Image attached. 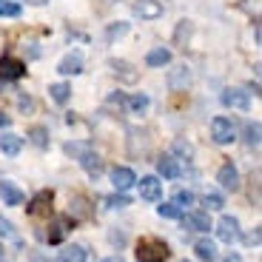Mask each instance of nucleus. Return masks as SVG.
I'll use <instances>...</instances> for the list:
<instances>
[{
  "label": "nucleus",
  "instance_id": "58836bf2",
  "mask_svg": "<svg viewBox=\"0 0 262 262\" xmlns=\"http://www.w3.org/2000/svg\"><path fill=\"white\" fill-rule=\"evenodd\" d=\"M12 125V117H6V114H0V128H9Z\"/></svg>",
  "mask_w": 262,
  "mask_h": 262
},
{
  "label": "nucleus",
  "instance_id": "20e7f679",
  "mask_svg": "<svg viewBox=\"0 0 262 262\" xmlns=\"http://www.w3.org/2000/svg\"><path fill=\"white\" fill-rule=\"evenodd\" d=\"M134 185H140V196L148 200V203H160V200H163V183H160L157 177H143Z\"/></svg>",
  "mask_w": 262,
  "mask_h": 262
},
{
  "label": "nucleus",
  "instance_id": "4468645a",
  "mask_svg": "<svg viewBox=\"0 0 262 262\" xmlns=\"http://www.w3.org/2000/svg\"><path fill=\"white\" fill-rule=\"evenodd\" d=\"M251 97L248 92H243V89H228V92H223V105H228V108H248Z\"/></svg>",
  "mask_w": 262,
  "mask_h": 262
},
{
  "label": "nucleus",
  "instance_id": "473e14b6",
  "mask_svg": "<svg viewBox=\"0 0 262 262\" xmlns=\"http://www.w3.org/2000/svg\"><path fill=\"white\" fill-rule=\"evenodd\" d=\"M245 137H248V145H259V123H248V128H245Z\"/></svg>",
  "mask_w": 262,
  "mask_h": 262
},
{
  "label": "nucleus",
  "instance_id": "9d476101",
  "mask_svg": "<svg viewBox=\"0 0 262 262\" xmlns=\"http://www.w3.org/2000/svg\"><path fill=\"white\" fill-rule=\"evenodd\" d=\"M112 183L117 191H128L131 185L137 183V174L131 168H125V165H117V168H112Z\"/></svg>",
  "mask_w": 262,
  "mask_h": 262
},
{
  "label": "nucleus",
  "instance_id": "c03bdc74",
  "mask_svg": "<svg viewBox=\"0 0 262 262\" xmlns=\"http://www.w3.org/2000/svg\"><path fill=\"white\" fill-rule=\"evenodd\" d=\"M40 262H49V259H40Z\"/></svg>",
  "mask_w": 262,
  "mask_h": 262
},
{
  "label": "nucleus",
  "instance_id": "bb28decb",
  "mask_svg": "<svg viewBox=\"0 0 262 262\" xmlns=\"http://www.w3.org/2000/svg\"><path fill=\"white\" fill-rule=\"evenodd\" d=\"M157 214L163 216V220H180V216H183V208H180L177 203H163V205H157Z\"/></svg>",
  "mask_w": 262,
  "mask_h": 262
},
{
  "label": "nucleus",
  "instance_id": "a19ab883",
  "mask_svg": "<svg viewBox=\"0 0 262 262\" xmlns=\"http://www.w3.org/2000/svg\"><path fill=\"white\" fill-rule=\"evenodd\" d=\"M26 3H29V6H46L49 0H26Z\"/></svg>",
  "mask_w": 262,
  "mask_h": 262
},
{
  "label": "nucleus",
  "instance_id": "4c0bfd02",
  "mask_svg": "<svg viewBox=\"0 0 262 262\" xmlns=\"http://www.w3.org/2000/svg\"><path fill=\"white\" fill-rule=\"evenodd\" d=\"M17 103H20V108H23V112H32V108H34V103H32L29 97H20Z\"/></svg>",
  "mask_w": 262,
  "mask_h": 262
},
{
  "label": "nucleus",
  "instance_id": "412c9836",
  "mask_svg": "<svg viewBox=\"0 0 262 262\" xmlns=\"http://www.w3.org/2000/svg\"><path fill=\"white\" fill-rule=\"evenodd\" d=\"M145 63H148L151 69L168 66V63H171V52H168V49H163V46H160V49H151V52L145 54Z\"/></svg>",
  "mask_w": 262,
  "mask_h": 262
},
{
  "label": "nucleus",
  "instance_id": "79ce46f5",
  "mask_svg": "<svg viewBox=\"0 0 262 262\" xmlns=\"http://www.w3.org/2000/svg\"><path fill=\"white\" fill-rule=\"evenodd\" d=\"M225 262H243V259H239V254H228V256H225Z\"/></svg>",
  "mask_w": 262,
  "mask_h": 262
},
{
  "label": "nucleus",
  "instance_id": "a878e982",
  "mask_svg": "<svg viewBox=\"0 0 262 262\" xmlns=\"http://www.w3.org/2000/svg\"><path fill=\"white\" fill-rule=\"evenodd\" d=\"M125 34H128V23H123V20H117V23H112V26L105 29V40H108V43L125 37Z\"/></svg>",
  "mask_w": 262,
  "mask_h": 262
},
{
  "label": "nucleus",
  "instance_id": "2eb2a0df",
  "mask_svg": "<svg viewBox=\"0 0 262 262\" xmlns=\"http://www.w3.org/2000/svg\"><path fill=\"white\" fill-rule=\"evenodd\" d=\"M57 72L63 74V77H74V74H80L83 72V57H80V54H66V57L60 60Z\"/></svg>",
  "mask_w": 262,
  "mask_h": 262
},
{
  "label": "nucleus",
  "instance_id": "7ed1b4c3",
  "mask_svg": "<svg viewBox=\"0 0 262 262\" xmlns=\"http://www.w3.org/2000/svg\"><path fill=\"white\" fill-rule=\"evenodd\" d=\"M216 183L223 185V191H239V171H236L234 163H223L220 171H216Z\"/></svg>",
  "mask_w": 262,
  "mask_h": 262
},
{
  "label": "nucleus",
  "instance_id": "c756f323",
  "mask_svg": "<svg viewBox=\"0 0 262 262\" xmlns=\"http://www.w3.org/2000/svg\"><path fill=\"white\" fill-rule=\"evenodd\" d=\"M20 12H23L20 3H14V0H0V17H17Z\"/></svg>",
  "mask_w": 262,
  "mask_h": 262
},
{
  "label": "nucleus",
  "instance_id": "f257e3e1",
  "mask_svg": "<svg viewBox=\"0 0 262 262\" xmlns=\"http://www.w3.org/2000/svg\"><path fill=\"white\" fill-rule=\"evenodd\" d=\"M168 256H171V251L160 236H143L137 243V259L140 262H165Z\"/></svg>",
  "mask_w": 262,
  "mask_h": 262
},
{
  "label": "nucleus",
  "instance_id": "9b49d317",
  "mask_svg": "<svg viewBox=\"0 0 262 262\" xmlns=\"http://www.w3.org/2000/svg\"><path fill=\"white\" fill-rule=\"evenodd\" d=\"M191 85V69L188 66H180V69H171L168 72V89L171 92H183Z\"/></svg>",
  "mask_w": 262,
  "mask_h": 262
},
{
  "label": "nucleus",
  "instance_id": "f3484780",
  "mask_svg": "<svg viewBox=\"0 0 262 262\" xmlns=\"http://www.w3.org/2000/svg\"><path fill=\"white\" fill-rule=\"evenodd\" d=\"M108 66H112V72L117 74L120 80H125V83H134V80L140 77V72H137V69H134L131 63H128V60H112Z\"/></svg>",
  "mask_w": 262,
  "mask_h": 262
},
{
  "label": "nucleus",
  "instance_id": "4be33fe9",
  "mask_svg": "<svg viewBox=\"0 0 262 262\" xmlns=\"http://www.w3.org/2000/svg\"><path fill=\"white\" fill-rule=\"evenodd\" d=\"M194 251H196V256L203 262H214L216 259V245L211 243V239H200V243L194 245Z\"/></svg>",
  "mask_w": 262,
  "mask_h": 262
},
{
  "label": "nucleus",
  "instance_id": "5701e85b",
  "mask_svg": "<svg viewBox=\"0 0 262 262\" xmlns=\"http://www.w3.org/2000/svg\"><path fill=\"white\" fill-rule=\"evenodd\" d=\"M49 94H52L54 103L63 105L66 100L72 97V85H69V83H54V85H49Z\"/></svg>",
  "mask_w": 262,
  "mask_h": 262
},
{
  "label": "nucleus",
  "instance_id": "f704fd0d",
  "mask_svg": "<svg viewBox=\"0 0 262 262\" xmlns=\"http://www.w3.org/2000/svg\"><path fill=\"white\" fill-rule=\"evenodd\" d=\"M174 203H177L180 208H185V205H194V194H191V191H185V188H180L177 196H174Z\"/></svg>",
  "mask_w": 262,
  "mask_h": 262
},
{
  "label": "nucleus",
  "instance_id": "e433bc0d",
  "mask_svg": "<svg viewBox=\"0 0 262 262\" xmlns=\"http://www.w3.org/2000/svg\"><path fill=\"white\" fill-rule=\"evenodd\" d=\"M245 243H248V245H259V228H254V231H251V234L245 236Z\"/></svg>",
  "mask_w": 262,
  "mask_h": 262
},
{
  "label": "nucleus",
  "instance_id": "6e6552de",
  "mask_svg": "<svg viewBox=\"0 0 262 262\" xmlns=\"http://www.w3.org/2000/svg\"><path fill=\"white\" fill-rule=\"evenodd\" d=\"M183 225L188 231H208V228H214L208 211H188V214L183 216Z\"/></svg>",
  "mask_w": 262,
  "mask_h": 262
},
{
  "label": "nucleus",
  "instance_id": "423d86ee",
  "mask_svg": "<svg viewBox=\"0 0 262 262\" xmlns=\"http://www.w3.org/2000/svg\"><path fill=\"white\" fill-rule=\"evenodd\" d=\"M134 14L140 20H157V17H163V3L160 0H137L134 3Z\"/></svg>",
  "mask_w": 262,
  "mask_h": 262
},
{
  "label": "nucleus",
  "instance_id": "c9c22d12",
  "mask_svg": "<svg viewBox=\"0 0 262 262\" xmlns=\"http://www.w3.org/2000/svg\"><path fill=\"white\" fill-rule=\"evenodd\" d=\"M0 234L6 236V239H14V236H17V231H14V225L9 223V220H6L3 214H0Z\"/></svg>",
  "mask_w": 262,
  "mask_h": 262
},
{
  "label": "nucleus",
  "instance_id": "cd10ccee",
  "mask_svg": "<svg viewBox=\"0 0 262 262\" xmlns=\"http://www.w3.org/2000/svg\"><path fill=\"white\" fill-rule=\"evenodd\" d=\"M72 220H85V216H89V203H85L83 196H74L72 200Z\"/></svg>",
  "mask_w": 262,
  "mask_h": 262
},
{
  "label": "nucleus",
  "instance_id": "ea45409f",
  "mask_svg": "<svg viewBox=\"0 0 262 262\" xmlns=\"http://www.w3.org/2000/svg\"><path fill=\"white\" fill-rule=\"evenodd\" d=\"M103 262H125V259H123V256H120V254H114V256H105Z\"/></svg>",
  "mask_w": 262,
  "mask_h": 262
},
{
  "label": "nucleus",
  "instance_id": "b1692460",
  "mask_svg": "<svg viewBox=\"0 0 262 262\" xmlns=\"http://www.w3.org/2000/svg\"><path fill=\"white\" fill-rule=\"evenodd\" d=\"M29 140H32L37 148H49V128L46 125H34V128H29Z\"/></svg>",
  "mask_w": 262,
  "mask_h": 262
},
{
  "label": "nucleus",
  "instance_id": "f8f14e48",
  "mask_svg": "<svg viewBox=\"0 0 262 262\" xmlns=\"http://www.w3.org/2000/svg\"><path fill=\"white\" fill-rule=\"evenodd\" d=\"M157 171H160V177H163V180H177L180 174H183L177 157H171V154H165V157L157 160Z\"/></svg>",
  "mask_w": 262,
  "mask_h": 262
},
{
  "label": "nucleus",
  "instance_id": "a18cd8bd",
  "mask_svg": "<svg viewBox=\"0 0 262 262\" xmlns=\"http://www.w3.org/2000/svg\"><path fill=\"white\" fill-rule=\"evenodd\" d=\"M183 262H185V259H183Z\"/></svg>",
  "mask_w": 262,
  "mask_h": 262
},
{
  "label": "nucleus",
  "instance_id": "c85d7f7f",
  "mask_svg": "<svg viewBox=\"0 0 262 262\" xmlns=\"http://www.w3.org/2000/svg\"><path fill=\"white\" fill-rule=\"evenodd\" d=\"M80 165H83V168L89 171V174H97V171L103 168V160L97 157V151H92V154H85V157L80 160Z\"/></svg>",
  "mask_w": 262,
  "mask_h": 262
},
{
  "label": "nucleus",
  "instance_id": "6ab92c4d",
  "mask_svg": "<svg viewBox=\"0 0 262 262\" xmlns=\"http://www.w3.org/2000/svg\"><path fill=\"white\" fill-rule=\"evenodd\" d=\"M52 196H54L52 191H40L29 205V214H49L52 211Z\"/></svg>",
  "mask_w": 262,
  "mask_h": 262
},
{
  "label": "nucleus",
  "instance_id": "1a4fd4ad",
  "mask_svg": "<svg viewBox=\"0 0 262 262\" xmlns=\"http://www.w3.org/2000/svg\"><path fill=\"white\" fill-rule=\"evenodd\" d=\"M0 200H3V205H9V208H17V205L23 203V191H20L12 180H3V183H0Z\"/></svg>",
  "mask_w": 262,
  "mask_h": 262
},
{
  "label": "nucleus",
  "instance_id": "a211bd4d",
  "mask_svg": "<svg viewBox=\"0 0 262 262\" xmlns=\"http://www.w3.org/2000/svg\"><path fill=\"white\" fill-rule=\"evenodd\" d=\"M63 151L69 154V157H74V160L80 163L85 154H92V151H94V145H92V143H85V140H72V143H66V145H63Z\"/></svg>",
  "mask_w": 262,
  "mask_h": 262
},
{
  "label": "nucleus",
  "instance_id": "aec40b11",
  "mask_svg": "<svg viewBox=\"0 0 262 262\" xmlns=\"http://www.w3.org/2000/svg\"><path fill=\"white\" fill-rule=\"evenodd\" d=\"M60 262H89V251L83 245H66L60 251Z\"/></svg>",
  "mask_w": 262,
  "mask_h": 262
},
{
  "label": "nucleus",
  "instance_id": "393cba45",
  "mask_svg": "<svg viewBox=\"0 0 262 262\" xmlns=\"http://www.w3.org/2000/svg\"><path fill=\"white\" fill-rule=\"evenodd\" d=\"M203 205L208 211H223L225 208V196L216 194V191H205V194H203Z\"/></svg>",
  "mask_w": 262,
  "mask_h": 262
},
{
  "label": "nucleus",
  "instance_id": "ddd939ff",
  "mask_svg": "<svg viewBox=\"0 0 262 262\" xmlns=\"http://www.w3.org/2000/svg\"><path fill=\"white\" fill-rule=\"evenodd\" d=\"M72 228H74V220H72V216H60V220H54L52 231H49V243H52V245L63 243L66 234H69Z\"/></svg>",
  "mask_w": 262,
  "mask_h": 262
},
{
  "label": "nucleus",
  "instance_id": "f03ea898",
  "mask_svg": "<svg viewBox=\"0 0 262 262\" xmlns=\"http://www.w3.org/2000/svg\"><path fill=\"white\" fill-rule=\"evenodd\" d=\"M211 137H214L216 145H228L234 143L236 131H234V123H231L228 117H214L211 120Z\"/></svg>",
  "mask_w": 262,
  "mask_h": 262
},
{
  "label": "nucleus",
  "instance_id": "39448f33",
  "mask_svg": "<svg viewBox=\"0 0 262 262\" xmlns=\"http://www.w3.org/2000/svg\"><path fill=\"white\" fill-rule=\"evenodd\" d=\"M216 236H220L223 243H228V245L234 243V239H239V220L225 214L223 220H220V225H216Z\"/></svg>",
  "mask_w": 262,
  "mask_h": 262
},
{
  "label": "nucleus",
  "instance_id": "dca6fc26",
  "mask_svg": "<svg viewBox=\"0 0 262 262\" xmlns=\"http://www.w3.org/2000/svg\"><path fill=\"white\" fill-rule=\"evenodd\" d=\"M20 148H23V137H17V134H12V131L0 134V151H3L6 157H17Z\"/></svg>",
  "mask_w": 262,
  "mask_h": 262
},
{
  "label": "nucleus",
  "instance_id": "0eeeda50",
  "mask_svg": "<svg viewBox=\"0 0 262 262\" xmlns=\"http://www.w3.org/2000/svg\"><path fill=\"white\" fill-rule=\"evenodd\" d=\"M26 74V63H20L17 57H0V77L3 80H20Z\"/></svg>",
  "mask_w": 262,
  "mask_h": 262
},
{
  "label": "nucleus",
  "instance_id": "2f4dec72",
  "mask_svg": "<svg viewBox=\"0 0 262 262\" xmlns=\"http://www.w3.org/2000/svg\"><path fill=\"white\" fill-rule=\"evenodd\" d=\"M174 151H177V154H183L185 160H191V157H194V145H191V143H185V140H174Z\"/></svg>",
  "mask_w": 262,
  "mask_h": 262
},
{
  "label": "nucleus",
  "instance_id": "37998d69",
  "mask_svg": "<svg viewBox=\"0 0 262 262\" xmlns=\"http://www.w3.org/2000/svg\"><path fill=\"white\" fill-rule=\"evenodd\" d=\"M3 254H6V248H3V243H0V262H3Z\"/></svg>",
  "mask_w": 262,
  "mask_h": 262
},
{
  "label": "nucleus",
  "instance_id": "7c9ffc66",
  "mask_svg": "<svg viewBox=\"0 0 262 262\" xmlns=\"http://www.w3.org/2000/svg\"><path fill=\"white\" fill-rule=\"evenodd\" d=\"M128 105H131V112H145V108H148V97H145V94H131L128 97Z\"/></svg>",
  "mask_w": 262,
  "mask_h": 262
},
{
  "label": "nucleus",
  "instance_id": "72a5a7b5",
  "mask_svg": "<svg viewBox=\"0 0 262 262\" xmlns=\"http://www.w3.org/2000/svg\"><path fill=\"white\" fill-rule=\"evenodd\" d=\"M105 203H108V208H125V205H131V200H128V196L123 194V191H120V194L108 196V200H105Z\"/></svg>",
  "mask_w": 262,
  "mask_h": 262
}]
</instances>
